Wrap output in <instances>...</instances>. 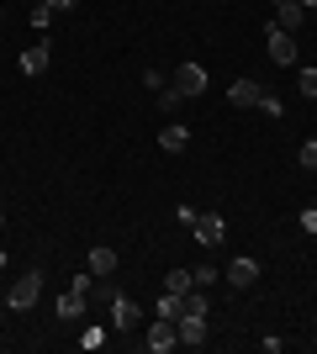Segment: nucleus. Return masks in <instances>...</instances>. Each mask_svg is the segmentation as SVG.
I'll use <instances>...</instances> for the list:
<instances>
[{
  "label": "nucleus",
  "instance_id": "16",
  "mask_svg": "<svg viewBox=\"0 0 317 354\" xmlns=\"http://www.w3.org/2000/svg\"><path fill=\"white\" fill-rule=\"evenodd\" d=\"M153 95H159V111H164V117H175V111H180V101H185V95H180V90H175V85L153 90Z\"/></svg>",
  "mask_w": 317,
  "mask_h": 354
},
{
  "label": "nucleus",
  "instance_id": "21",
  "mask_svg": "<svg viewBox=\"0 0 317 354\" xmlns=\"http://www.w3.org/2000/svg\"><path fill=\"white\" fill-rule=\"evenodd\" d=\"M296 159H302V169H312V175H317V138H312V143H302Z\"/></svg>",
  "mask_w": 317,
  "mask_h": 354
},
{
  "label": "nucleus",
  "instance_id": "1",
  "mask_svg": "<svg viewBox=\"0 0 317 354\" xmlns=\"http://www.w3.org/2000/svg\"><path fill=\"white\" fill-rule=\"evenodd\" d=\"M37 296H43V270H27V275H16V281H11L6 307H11V312H32V307H37Z\"/></svg>",
  "mask_w": 317,
  "mask_h": 354
},
{
  "label": "nucleus",
  "instance_id": "18",
  "mask_svg": "<svg viewBox=\"0 0 317 354\" xmlns=\"http://www.w3.org/2000/svg\"><path fill=\"white\" fill-rule=\"evenodd\" d=\"M48 27H53V6L37 0V6H32V32H48Z\"/></svg>",
  "mask_w": 317,
  "mask_h": 354
},
{
  "label": "nucleus",
  "instance_id": "13",
  "mask_svg": "<svg viewBox=\"0 0 317 354\" xmlns=\"http://www.w3.org/2000/svg\"><path fill=\"white\" fill-rule=\"evenodd\" d=\"M90 275H95V281H106V275H117V249H106V243H95V249H90Z\"/></svg>",
  "mask_w": 317,
  "mask_h": 354
},
{
  "label": "nucleus",
  "instance_id": "27",
  "mask_svg": "<svg viewBox=\"0 0 317 354\" xmlns=\"http://www.w3.org/2000/svg\"><path fill=\"white\" fill-rule=\"evenodd\" d=\"M296 6H302V11H312V6H317V0H296Z\"/></svg>",
  "mask_w": 317,
  "mask_h": 354
},
{
  "label": "nucleus",
  "instance_id": "26",
  "mask_svg": "<svg viewBox=\"0 0 317 354\" xmlns=\"http://www.w3.org/2000/svg\"><path fill=\"white\" fill-rule=\"evenodd\" d=\"M48 6H53V11H75L79 0H48Z\"/></svg>",
  "mask_w": 317,
  "mask_h": 354
},
{
  "label": "nucleus",
  "instance_id": "7",
  "mask_svg": "<svg viewBox=\"0 0 317 354\" xmlns=\"http://www.w3.org/2000/svg\"><path fill=\"white\" fill-rule=\"evenodd\" d=\"M175 333H180V344L201 349V344H206V317H201V312H180V317H175Z\"/></svg>",
  "mask_w": 317,
  "mask_h": 354
},
{
  "label": "nucleus",
  "instance_id": "14",
  "mask_svg": "<svg viewBox=\"0 0 317 354\" xmlns=\"http://www.w3.org/2000/svg\"><path fill=\"white\" fill-rule=\"evenodd\" d=\"M302 6H296V0H275V16H270V21H275V27H286V32H296V27H302Z\"/></svg>",
  "mask_w": 317,
  "mask_h": 354
},
{
  "label": "nucleus",
  "instance_id": "19",
  "mask_svg": "<svg viewBox=\"0 0 317 354\" xmlns=\"http://www.w3.org/2000/svg\"><path fill=\"white\" fill-rule=\"evenodd\" d=\"M191 275H196V286H201V291H211V286H217V275H222V270H217V265H196V270H191Z\"/></svg>",
  "mask_w": 317,
  "mask_h": 354
},
{
  "label": "nucleus",
  "instance_id": "3",
  "mask_svg": "<svg viewBox=\"0 0 317 354\" xmlns=\"http://www.w3.org/2000/svg\"><path fill=\"white\" fill-rule=\"evenodd\" d=\"M265 43H270V59L280 64V69L296 64V37H291L286 27H275V21H270V27H265Z\"/></svg>",
  "mask_w": 317,
  "mask_h": 354
},
{
  "label": "nucleus",
  "instance_id": "6",
  "mask_svg": "<svg viewBox=\"0 0 317 354\" xmlns=\"http://www.w3.org/2000/svg\"><path fill=\"white\" fill-rule=\"evenodd\" d=\"M191 233H196V243H201V249H217V243H222V238H227V222L217 217V212H201Z\"/></svg>",
  "mask_w": 317,
  "mask_h": 354
},
{
  "label": "nucleus",
  "instance_id": "9",
  "mask_svg": "<svg viewBox=\"0 0 317 354\" xmlns=\"http://www.w3.org/2000/svg\"><path fill=\"white\" fill-rule=\"evenodd\" d=\"M159 148H164V153H185V148H191V127H185V122H164V127H159Z\"/></svg>",
  "mask_w": 317,
  "mask_h": 354
},
{
  "label": "nucleus",
  "instance_id": "11",
  "mask_svg": "<svg viewBox=\"0 0 317 354\" xmlns=\"http://www.w3.org/2000/svg\"><path fill=\"white\" fill-rule=\"evenodd\" d=\"M48 64H53L48 43H32L27 53H21V74H32V80H37V74H48Z\"/></svg>",
  "mask_w": 317,
  "mask_h": 354
},
{
  "label": "nucleus",
  "instance_id": "28",
  "mask_svg": "<svg viewBox=\"0 0 317 354\" xmlns=\"http://www.w3.org/2000/svg\"><path fill=\"white\" fill-rule=\"evenodd\" d=\"M0 270H6V249H0Z\"/></svg>",
  "mask_w": 317,
  "mask_h": 354
},
{
  "label": "nucleus",
  "instance_id": "20",
  "mask_svg": "<svg viewBox=\"0 0 317 354\" xmlns=\"http://www.w3.org/2000/svg\"><path fill=\"white\" fill-rule=\"evenodd\" d=\"M296 85H302L307 101H317V69H302V74H296Z\"/></svg>",
  "mask_w": 317,
  "mask_h": 354
},
{
  "label": "nucleus",
  "instance_id": "8",
  "mask_svg": "<svg viewBox=\"0 0 317 354\" xmlns=\"http://www.w3.org/2000/svg\"><path fill=\"white\" fill-rule=\"evenodd\" d=\"M111 323H117V333H133V328L143 323V312H137L133 296H111Z\"/></svg>",
  "mask_w": 317,
  "mask_h": 354
},
{
  "label": "nucleus",
  "instance_id": "4",
  "mask_svg": "<svg viewBox=\"0 0 317 354\" xmlns=\"http://www.w3.org/2000/svg\"><path fill=\"white\" fill-rule=\"evenodd\" d=\"M175 344H180L175 323H169V317H153V323H148V339H143V349H148V354H169Z\"/></svg>",
  "mask_w": 317,
  "mask_h": 354
},
{
  "label": "nucleus",
  "instance_id": "15",
  "mask_svg": "<svg viewBox=\"0 0 317 354\" xmlns=\"http://www.w3.org/2000/svg\"><path fill=\"white\" fill-rule=\"evenodd\" d=\"M191 286H196V275H191V270H169V275H164V291H175V296H185Z\"/></svg>",
  "mask_w": 317,
  "mask_h": 354
},
{
  "label": "nucleus",
  "instance_id": "24",
  "mask_svg": "<svg viewBox=\"0 0 317 354\" xmlns=\"http://www.w3.org/2000/svg\"><path fill=\"white\" fill-rule=\"evenodd\" d=\"M296 222H302V233H312V238H317V207H307Z\"/></svg>",
  "mask_w": 317,
  "mask_h": 354
},
{
  "label": "nucleus",
  "instance_id": "22",
  "mask_svg": "<svg viewBox=\"0 0 317 354\" xmlns=\"http://www.w3.org/2000/svg\"><path fill=\"white\" fill-rule=\"evenodd\" d=\"M79 344H85V349H101V344H106V328H85V333H79Z\"/></svg>",
  "mask_w": 317,
  "mask_h": 354
},
{
  "label": "nucleus",
  "instance_id": "5",
  "mask_svg": "<svg viewBox=\"0 0 317 354\" xmlns=\"http://www.w3.org/2000/svg\"><path fill=\"white\" fill-rule=\"evenodd\" d=\"M64 317V323H75V317H85V312H90V291H85V286H75L69 281V291L59 296V307H53Z\"/></svg>",
  "mask_w": 317,
  "mask_h": 354
},
{
  "label": "nucleus",
  "instance_id": "23",
  "mask_svg": "<svg viewBox=\"0 0 317 354\" xmlns=\"http://www.w3.org/2000/svg\"><path fill=\"white\" fill-rule=\"evenodd\" d=\"M254 111H265V117H280V101H275L270 90H265V95H259V106H254Z\"/></svg>",
  "mask_w": 317,
  "mask_h": 354
},
{
  "label": "nucleus",
  "instance_id": "17",
  "mask_svg": "<svg viewBox=\"0 0 317 354\" xmlns=\"http://www.w3.org/2000/svg\"><path fill=\"white\" fill-rule=\"evenodd\" d=\"M153 317H169V323H175V317H180V296L164 291V296H159V307H153Z\"/></svg>",
  "mask_w": 317,
  "mask_h": 354
},
{
  "label": "nucleus",
  "instance_id": "10",
  "mask_svg": "<svg viewBox=\"0 0 317 354\" xmlns=\"http://www.w3.org/2000/svg\"><path fill=\"white\" fill-rule=\"evenodd\" d=\"M227 281L238 286V291H249V286L259 281V259H249V254H238V259L227 265Z\"/></svg>",
  "mask_w": 317,
  "mask_h": 354
},
{
  "label": "nucleus",
  "instance_id": "29",
  "mask_svg": "<svg viewBox=\"0 0 317 354\" xmlns=\"http://www.w3.org/2000/svg\"><path fill=\"white\" fill-rule=\"evenodd\" d=\"M0 222H6V212H0Z\"/></svg>",
  "mask_w": 317,
  "mask_h": 354
},
{
  "label": "nucleus",
  "instance_id": "2",
  "mask_svg": "<svg viewBox=\"0 0 317 354\" xmlns=\"http://www.w3.org/2000/svg\"><path fill=\"white\" fill-rule=\"evenodd\" d=\"M169 85L180 90L185 101H196L201 90H206V85H211V80H206V64H180V69H175V80H169Z\"/></svg>",
  "mask_w": 317,
  "mask_h": 354
},
{
  "label": "nucleus",
  "instance_id": "25",
  "mask_svg": "<svg viewBox=\"0 0 317 354\" xmlns=\"http://www.w3.org/2000/svg\"><path fill=\"white\" fill-rule=\"evenodd\" d=\"M175 217H180V227H196L201 212H196V207H175Z\"/></svg>",
  "mask_w": 317,
  "mask_h": 354
},
{
  "label": "nucleus",
  "instance_id": "12",
  "mask_svg": "<svg viewBox=\"0 0 317 354\" xmlns=\"http://www.w3.org/2000/svg\"><path fill=\"white\" fill-rule=\"evenodd\" d=\"M259 95H265L259 80H238V85H227V101H233V106H259Z\"/></svg>",
  "mask_w": 317,
  "mask_h": 354
}]
</instances>
